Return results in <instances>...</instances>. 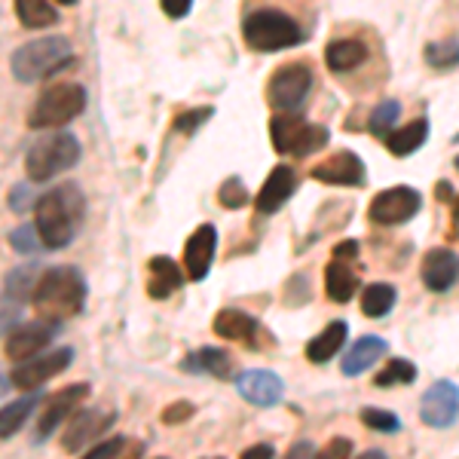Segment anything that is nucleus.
<instances>
[{
    "instance_id": "obj_1",
    "label": "nucleus",
    "mask_w": 459,
    "mask_h": 459,
    "mask_svg": "<svg viewBox=\"0 0 459 459\" xmlns=\"http://www.w3.org/2000/svg\"><path fill=\"white\" fill-rule=\"evenodd\" d=\"M86 221V196L77 184H62L43 194L34 203V224L49 251L68 248L74 236L83 230Z\"/></svg>"
},
{
    "instance_id": "obj_2",
    "label": "nucleus",
    "mask_w": 459,
    "mask_h": 459,
    "mask_svg": "<svg viewBox=\"0 0 459 459\" xmlns=\"http://www.w3.org/2000/svg\"><path fill=\"white\" fill-rule=\"evenodd\" d=\"M34 309L49 322H68L86 307V279L74 266H53L40 276L34 291Z\"/></svg>"
},
{
    "instance_id": "obj_3",
    "label": "nucleus",
    "mask_w": 459,
    "mask_h": 459,
    "mask_svg": "<svg viewBox=\"0 0 459 459\" xmlns=\"http://www.w3.org/2000/svg\"><path fill=\"white\" fill-rule=\"evenodd\" d=\"M13 74L22 83H37L47 80L53 74L71 68L74 65V49L65 37H43V40H31L25 47H19L10 58Z\"/></svg>"
},
{
    "instance_id": "obj_4",
    "label": "nucleus",
    "mask_w": 459,
    "mask_h": 459,
    "mask_svg": "<svg viewBox=\"0 0 459 459\" xmlns=\"http://www.w3.org/2000/svg\"><path fill=\"white\" fill-rule=\"evenodd\" d=\"M80 142L71 132H53V135H43L28 147L25 153V172L31 181L43 184L53 181L56 175L68 172L80 162Z\"/></svg>"
},
{
    "instance_id": "obj_5",
    "label": "nucleus",
    "mask_w": 459,
    "mask_h": 459,
    "mask_svg": "<svg viewBox=\"0 0 459 459\" xmlns=\"http://www.w3.org/2000/svg\"><path fill=\"white\" fill-rule=\"evenodd\" d=\"M242 37L257 53H279L303 40V28L282 10H255L242 22Z\"/></svg>"
},
{
    "instance_id": "obj_6",
    "label": "nucleus",
    "mask_w": 459,
    "mask_h": 459,
    "mask_svg": "<svg viewBox=\"0 0 459 459\" xmlns=\"http://www.w3.org/2000/svg\"><path fill=\"white\" fill-rule=\"evenodd\" d=\"M86 110V89L80 83H56L43 89V95L34 101L28 126L31 129H62L65 123L77 120Z\"/></svg>"
},
{
    "instance_id": "obj_7",
    "label": "nucleus",
    "mask_w": 459,
    "mask_h": 459,
    "mask_svg": "<svg viewBox=\"0 0 459 459\" xmlns=\"http://www.w3.org/2000/svg\"><path fill=\"white\" fill-rule=\"evenodd\" d=\"M309 89H313V71L303 62H291L273 71L266 83V101L276 110H298L307 101Z\"/></svg>"
},
{
    "instance_id": "obj_8",
    "label": "nucleus",
    "mask_w": 459,
    "mask_h": 459,
    "mask_svg": "<svg viewBox=\"0 0 459 459\" xmlns=\"http://www.w3.org/2000/svg\"><path fill=\"white\" fill-rule=\"evenodd\" d=\"M420 209H423L420 190L398 184V187L383 190V194H377L371 199V221L383 227H398V224H407Z\"/></svg>"
},
{
    "instance_id": "obj_9",
    "label": "nucleus",
    "mask_w": 459,
    "mask_h": 459,
    "mask_svg": "<svg viewBox=\"0 0 459 459\" xmlns=\"http://www.w3.org/2000/svg\"><path fill=\"white\" fill-rule=\"evenodd\" d=\"M74 361V350L71 346H62V350L56 352H47V355H31V359L19 361L16 368H13V386L19 389H37L40 383L53 380L62 371H68Z\"/></svg>"
},
{
    "instance_id": "obj_10",
    "label": "nucleus",
    "mask_w": 459,
    "mask_h": 459,
    "mask_svg": "<svg viewBox=\"0 0 459 459\" xmlns=\"http://www.w3.org/2000/svg\"><path fill=\"white\" fill-rule=\"evenodd\" d=\"M117 413L108 411V407H83V411L74 413V420L68 429L62 432V447L68 454H80L86 450L89 441H95L99 435H105L110 426H114Z\"/></svg>"
},
{
    "instance_id": "obj_11",
    "label": "nucleus",
    "mask_w": 459,
    "mask_h": 459,
    "mask_svg": "<svg viewBox=\"0 0 459 459\" xmlns=\"http://www.w3.org/2000/svg\"><path fill=\"white\" fill-rule=\"evenodd\" d=\"M420 420L432 429H447L459 420V386L450 380H438L426 389L420 402Z\"/></svg>"
},
{
    "instance_id": "obj_12",
    "label": "nucleus",
    "mask_w": 459,
    "mask_h": 459,
    "mask_svg": "<svg viewBox=\"0 0 459 459\" xmlns=\"http://www.w3.org/2000/svg\"><path fill=\"white\" fill-rule=\"evenodd\" d=\"M89 383H74V386H65L62 392L47 398V407L40 413V423H37V441H47L49 435L62 426V420H68L74 411L89 398Z\"/></svg>"
},
{
    "instance_id": "obj_13",
    "label": "nucleus",
    "mask_w": 459,
    "mask_h": 459,
    "mask_svg": "<svg viewBox=\"0 0 459 459\" xmlns=\"http://www.w3.org/2000/svg\"><path fill=\"white\" fill-rule=\"evenodd\" d=\"M309 178L322 184H331V187H359V184L365 181V162L355 157L352 151H337V153H331L328 160L316 162Z\"/></svg>"
},
{
    "instance_id": "obj_14",
    "label": "nucleus",
    "mask_w": 459,
    "mask_h": 459,
    "mask_svg": "<svg viewBox=\"0 0 459 459\" xmlns=\"http://www.w3.org/2000/svg\"><path fill=\"white\" fill-rule=\"evenodd\" d=\"M58 331V322H49V318H40V322H31V325H22V328L10 331L6 334V355L16 361H25L31 355L43 352L49 343H53Z\"/></svg>"
},
{
    "instance_id": "obj_15",
    "label": "nucleus",
    "mask_w": 459,
    "mask_h": 459,
    "mask_svg": "<svg viewBox=\"0 0 459 459\" xmlns=\"http://www.w3.org/2000/svg\"><path fill=\"white\" fill-rule=\"evenodd\" d=\"M236 392L257 407H273V404L282 402L285 386H282V377L279 374L264 371V368H251V371H242L236 377Z\"/></svg>"
},
{
    "instance_id": "obj_16",
    "label": "nucleus",
    "mask_w": 459,
    "mask_h": 459,
    "mask_svg": "<svg viewBox=\"0 0 459 459\" xmlns=\"http://www.w3.org/2000/svg\"><path fill=\"white\" fill-rule=\"evenodd\" d=\"M420 276H423V285L432 294L450 291V288L459 282V255H456V251H450V248H432L423 257Z\"/></svg>"
},
{
    "instance_id": "obj_17",
    "label": "nucleus",
    "mask_w": 459,
    "mask_h": 459,
    "mask_svg": "<svg viewBox=\"0 0 459 459\" xmlns=\"http://www.w3.org/2000/svg\"><path fill=\"white\" fill-rule=\"evenodd\" d=\"M214 248H218V233H214L212 224H203L194 230V236L184 246V270L194 282H203L212 270L214 261Z\"/></svg>"
},
{
    "instance_id": "obj_18",
    "label": "nucleus",
    "mask_w": 459,
    "mask_h": 459,
    "mask_svg": "<svg viewBox=\"0 0 459 459\" xmlns=\"http://www.w3.org/2000/svg\"><path fill=\"white\" fill-rule=\"evenodd\" d=\"M294 190H298V175H294L291 166H276L270 175H266L264 187L257 190V212L261 214H276L288 199L294 196Z\"/></svg>"
},
{
    "instance_id": "obj_19",
    "label": "nucleus",
    "mask_w": 459,
    "mask_h": 459,
    "mask_svg": "<svg viewBox=\"0 0 459 459\" xmlns=\"http://www.w3.org/2000/svg\"><path fill=\"white\" fill-rule=\"evenodd\" d=\"M389 350V343L383 337H377V334H365V337H359L352 343V350L346 352V359L340 361V371H343L346 377H359V374H365L368 368H374L377 361H380V355H386Z\"/></svg>"
},
{
    "instance_id": "obj_20",
    "label": "nucleus",
    "mask_w": 459,
    "mask_h": 459,
    "mask_svg": "<svg viewBox=\"0 0 459 459\" xmlns=\"http://www.w3.org/2000/svg\"><path fill=\"white\" fill-rule=\"evenodd\" d=\"M214 334L224 337V340H236V343H255V334H257V318L248 316L246 309H221L214 316Z\"/></svg>"
},
{
    "instance_id": "obj_21",
    "label": "nucleus",
    "mask_w": 459,
    "mask_h": 459,
    "mask_svg": "<svg viewBox=\"0 0 459 459\" xmlns=\"http://www.w3.org/2000/svg\"><path fill=\"white\" fill-rule=\"evenodd\" d=\"M151 282H147V294H151L153 300H166L169 294L178 291V288L184 285V273L181 266H178L172 257L166 255H157L151 257Z\"/></svg>"
},
{
    "instance_id": "obj_22",
    "label": "nucleus",
    "mask_w": 459,
    "mask_h": 459,
    "mask_svg": "<svg viewBox=\"0 0 459 459\" xmlns=\"http://www.w3.org/2000/svg\"><path fill=\"white\" fill-rule=\"evenodd\" d=\"M355 288H359V276L350 261L334 255V261L325 266V294L334 303H350L355 298Z\"/></svg>"
},
{
    "instance_id": "obj_23",
    "label": "nucleus",
    "mask_w": 459,
    "mask_h": 459,
    "mask_svg": "<svg viewBox=\"0 0 459 459\" xmlns=\"http://www.w3.org/2000/svg\"><path fill=\"white\" fill-rule=\"evenodd\" d=\"M365 58H368L365 40H355V37H340V40H331L328 47H325V65L334 74H346V71L359 68Z\"/></svg>"
},
{
    "instance_id": "obj_24",
    "label": "nucleus",
    "mask_w": 459,
    "mask_h": 459,
    "mask_svg": "<svg viewBox=\"0 0 459 459\" xmlns=\"http://www.w3.org/2000/svg\"><path fill=\"white\" fill-rule=\"evenodd\" d=\"M307 120H303L300 114H294V110H282V114L273 117L270 123V138H273V147H276L279 153H288V157H294V151H298V142L303 135V129H307Z\"/></svg>"
},
{
    "instance_id": "obj_25",
    "label": "nucleus",
    "mask_w": 459,
    "mask_h": 459,
    "mask_svg": "<svg viewBox=\"0 0 459 459\" xmlns=\"http://www.w3.org/2000/svg\"><path fill=\"white\" fill-rule=\"evenodd\" d=\"M346 334H350V325L331 322L322 334H316L307 343V359L313 361V365H325V361H331L340 352V346L346 343Z\"/></svg>"
},
{
    "instance_id": "obj_26",
    "label": "nucleus",
    "mask_w": 459,
    "mask_h": 459,
    "mask_svg": "<svg viewBox=\"0 0 459 459\" xmlns=\"http://www.w3.org/2000/svg\"><path fill=\"white\" fill-rule=\"evenodd\" d=\"M426 138H429V120L420 117V120L407 123L404 129H392L383 142H386V151L392 157H411V153H417L426 144Z\"/></svg>"
},
{
    "instance_id": "obj_27",
    "label": "nucleus",
    "mask_w": 459,
    "mask_h": 459,
    "mask_svg": "<svg viewBox=\"0 0 459 459\" xmlns=\"http://www.w3.org/2000/svg\"><path fill=\"white\" fill-rule=\"evenodd\" d=\"M181 368H187V371H203V374H212L224 380V377H230V371H233V359H230V352L224 350L205 346V350L187 355V361H181Z\"/></svg>"
},
{
    "instance_id": "obj_28",
    "label": "nucleus",
    "mask_w": 459,
    "mask_h": 459,
    "mask_svg": "<svg viewBox=\"0 0 459 459\" xmlns=\"http://www.w3.org/2000/svg\"><path fill=\"white\" fill-rule=\"evenodd\" d=\"M395 300H398V294L392 285H386V282L368 285L365 291H361V313L368 318H383V316H389V309L395 307Z\"/></svg>"
},
{
    "instance_id": "obj_29",
    "label": "nucleus",
    "mask_w": 459,
    "mask_h": 459,
    "mask_svg": "<svg viewBox=\"0 0 459 459\" xmlns=\"http://www.w3.org/2000/svg\"><path fill=\"white\" fill-rule=\"evenodd\" d=\"M16 16L25 28H49L56 25L58 16L49 0H16Z\"/></svg>"
},
{
    "instance_id": "obj_30",
    "label": "nucleus",
    "mask_w": 459,
    "mask_h": 459,
    "mask_svg": "<svg viewBox=\"0 0 459 459\" xmlns=\"http://www.w3.org/2000/svg\"><path fill=\"white\" fill-rule=\"evenodd\" d=\"M37 398H40V395H25V398H19V402L4 407V413H0V438L6 441V438H13V435L19 432L22 423L28 420V413L37 407Z\"/></svg>"
},
{
    "instance_id": "obj_31",
    "label": "nucleus",
    "mask_w": 459,
    "mask_h": 459,
    "mask_svg": "<svg viewBox=\"0 0 459 459\" xmlns=\"http://www.w3.org/2000/svg\"><path fill=\"white\" fill-rule=\"evenodd\" d=\"M37 270L34 266H19L6 276V298H13V303H25V300H34V291H37Z\"/></svg>"
},
{
    "instance_id": "obj_32",
    "label": "nucleus",
    "mask_w": 459,
    "mask_h": 459,
    "mask_svg": "<svg viewBox=\"0 0 459 459\" xmlns=\"http://www.w3.org/2000/svg\"><path fill=\"white\" fill-rule=\"evenodd\" d=\"M417 380V365L413 361H407V359H389L386 361V368H383L380 374H377V380H374V386L377 389H389V386H398V383H413Z\"/></svg>"
},
{
    "instance_id": "obj_33",
    "label": "nucleus",
    "mask_w": 459,
    "mask_h": 459,
    "mask_svg": "<svg viewBox=\"0 0 459 459\" xmlns=\"http://www.w3.org/2000/svg\"><path fill=\"white\" fill-rule=\"evenodd\" d=\"M423 58L435 71H450L459 65V40H432L426 43Z\"/></svg>"
},
{
    "instance_id": "obj_34",
    "label": "nucleus",
    "mask_w": 459,
    "mask_h": 459,
    "mask_svg": "<svg viewBox=\"0 0 459 459\" xmlns=\"http://www.w3.org/2000/svg\"><path fill=\"white\" fill-rule=\"evenodd\" d=\"M6 242L13 246V251H19V255H37L43 246V236L40 230H37V224H22L16 230H10V236H6Z\"/></svg>"
},
{
    "instance_id": "obj_35",
    "label": "nucleus",
    "mask_w": 459,
    "mask_h": 459,
    "mask_svg": "<svg viewBox=\"0 0 459 459\" xmlns=\"http://www.w3.org/2000/svg\"><path fill=\"white\" fill-rule=\"evenodd\" d=\"M398 114H402V105H398L395 99L377 105L374 114H371V120H368V129H371V135L386 138L389 132H392V126H395V120H398Z\"/></svg>"
},
{
    "instance_id": "obj_36",
    "label": "nucleus",
    "mask_w": 459,
    "mask_h": 459,
    "mask_svg": "<svg viewBox=\"0 0 459 459\" xmlns=\"http://www.w3.org/2000/svg\"><path fill=\"white\" fill-rule=\"evenodd\" d=\"M361 423L368 429H374V432H386V435L402 429V420L389 411H380V407H365V411H361Z\"/></svg>"
},
{
    "instance_id": "obj_37",
    "label": "nucleus",
    "mask_w": 459,
    "mask_h": 459,
    "mask_svg": "<svg viewBox=\"0 0 459 459\" xmlns=\"http://www.w3.org/2000/svg\"><path fill=\"white\" fill-rule=\"evenodd\" d=\"M218 203L224 205V209H242V205L248 203V190H246V184H242V178H227V181L221 184Z\"/></svg>"
},
{
    "instance_id": "obj_38",
    "label": "nucleus",
    "mask_w": 459,
    "mask_h": 459,
    "mask_svg": "<svg viewBox=\"0 0 459 459\" xmlns=\"http://www.w3.org/2000/svg\"><path fill=\"white\" fill-rule=\"evenodd\" d=\"M328 129L325 126H313L309 123L307 129H303V135H300V142H298V151H294V157H309V153H316V151H322L325 144H328Z\"/></svg>"
},
{
    "instance_id": "obj_39",
    "label": "nucleus",
    "mask_w": 459,
    "mask_h": 459,
    "mask_svg": "<svg viewBox=\"0 0 459 459\" xmlns=\"http://www.w3.org/2000/svg\"><path fill=\"white\" fill-rule=\"evenodd\" d=\"M126 450H138V454H142V444H132V441H126V438H110V441H101V444H95V447H89V450H86V456H89V459L123 456Z\"/></svg>"
},
{
    "instance_id": "obj_40",
    "label": "nucleus",
    "mask_w": 459,
    "mask_h": 459,
    "mask_svg": "<svg viewBox=\"0 0 459 459\" xmlns=\"http://www.w3.org/2000/svg\"><path fill=\"white\" fill-rule=\"evenodd\" d=\"M212 114L214 110L212 108H196V110H187V114H181V117H175V129L178 132H196L199 126H203L205 120H212Z\"/></svg>"
},
{
    "instance_id": "obj_41",
    "label": "nucleus",
    "mask_w": 459,
    "mask_h": 459,
    "mask_svg": "<svg viewBox=\"0 0 459 459\" xmlns=\"http://www.w3.org/2000/svg\"><path fill=\"white\" fill-rule=\"evenodd\" d=\"M190 417H194V404L190 402H175L172 407L162 411V423H169V426L184 423V420H190Z\"/></svg>"
},
{
    "instance_id": "obj_42",
    "label": "nucleus",
    "mask_w": 459,
    "mask_h": 459,
    "mask_svg": "<svg viewBox=\"0 0 459 459\" xmlns=\"http://www.w3.org/2000/svg\"><path fill=\"white\" fill-rule=\"evenodd\" d=\"M160 4L169 19H184L190 13V6H194V0H160Z\"/></svg>"
},
{
    "instance_id": "obj_43",
    "label": "nucleus",
    "mask_w": 459,
    "mask_h": 459,
    "mask_svg": "<svg viewBox=\"0 0 459 459\" xmlns=\"http://www.w3.org/2000/svg\"><path fill=\"white\" fill-rule=\"evenodd\" d=\"M28 199H31V187L19 184V187H13V194H10V209L22 214V212L28 209Z\"/></svg>"
},
{
    "instance_id": "obj_44",
    "label": "nucleus",
    "mask_w": 459,
    "mask_h": 459,
    "mask_svg": "<svg viewBox=\"0 0 459 459\" xmlns=\"http://www.w3.org/2000/svg\"><path fill=\"white\" fill-rule=\"evenodd\" d=\"M322 456H352V444L346 438H337L322 450Z\"/></svg>"
},
{
    "instance_id": "obj_45",
    "label": "nucleus",
    "mask_w": 459,
    "mask_h": 459,
    "mask_svg": "<svg viewBox=\"0 0 459 459\" xmlns=\"http://www.w3.org/2000/svg\"><path fill=\"white\" fill-rule=\"evenodd\" d=\"M334 255L337 257H352V261H355V255H359V242H355V239L340 242V246H334Z\"/></svg>"
},
{
    "instance_id": "obj_46",
    "label": "nucleus",
    "mask_w": 459,
    "mask_h": 459,
    "mask_svg": "<svg viewBox=\"0 0 459 459\" xmlns=\"http://www.w3.org/2000/svg\"><path fill=\"white\" fill-rule=\"evenodd\" d=\"M242 456H246V459H251V456H266V459H270V456H276V450H273L270 444H255V447H248Z\"/></svg>"
},
{
    "instance_id": "obj_47",
    "label": "nucleus",
    "mask_w": 459,
    "mask_h": 459,
    "mask_svg": "<svg viewBox=\"0 0 459 459\" xmlns=\"http://www.w3.org/2000/svg\"><path fill=\"white\" fill-rule=\"evenodd\" d=\"M303 454H307V456H309V454H316V447H313L309 441H298L291 450H288V456H303Z\"/></svg>"
},
{
    "instance_id": "obj_48",
    "label": "nucleus",
    "mask_w": 459,
    "mask_h": 459,
    "mask_svg": "<svg viewBox=\"0 0 459 459\" xmlns=\"http://www.w3.org/2000/svg\"><path fill=\"white\" fill-rule=\"evenodd\" d=\"M438 199H444V203H450V199H454V190H450V184H447V181H441V184H438Z\"/></svg>"
},
{
    "instance_id": "obj_49",
    "label": "nucleus",
    "mask_w": 459,
    "mask_h": 459,
    "mask_svg": "<svg viewBox=\"0 0 459 459\" xmlns=\"http://www.w3.org/2000/svg\"><path fill=\"white\" fill-rule=\"evenodd\" d=\"M383 456H386V454H383V450H368V454L361 456V459H383Z\"/></svg>"
},
{
    "instance_id": "obj_50",
    "label": "nucleus",
    "mask_w": 459,
    "mask_h": 459,
    "mask_svg": "<svg viewBox=\"0 0 459 459\" xmlns=\"http://www.w3.org/2000/svg\"><path fill=\"white\" fill-rule=\"evenodd\" d=\"M454 221L459 224V196H454Z\"/></svg>"
},
{
    "instance_id": "obj_51",
    "label": "nucleus",
    "mask_w": 459,
    "mask_h": 459,
    "mask_svg": "<svg viewBox=\"0 0 459 459\" xmlns=\"http://www.w3.org/2000/svg\"><path fill=\"white\" fill-rule=\"evenodd\" d=\"M56 4H62V6H74L77 0H56Z\"/></svg>"
},
{
    "instance_id": "obj_52",
    "label": "nucleus",
    "mask_w": 459,
    "mask_h": 459,
    "mask_svg": "<svg viewBox=\"0 0 459 459\" xmlns=\"http://www.w3.org/2000/svg\"><path fill=\"white\" fill-rule=\"evenodd\" d=\"M456 169H459V157H456Z\"/></svg>"
}]
</instances>
